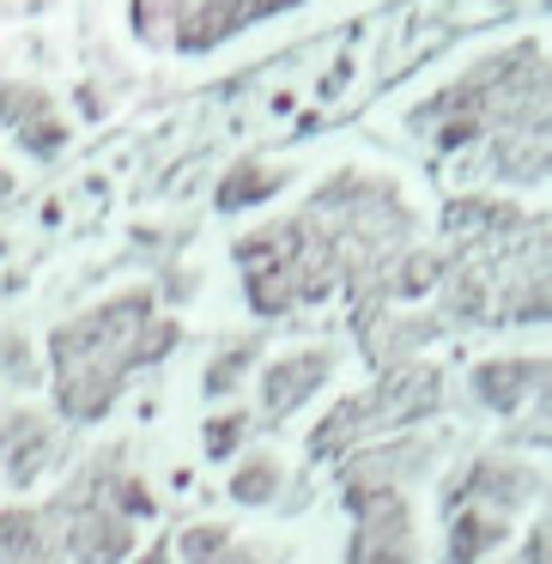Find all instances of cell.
Wrapping results in <instances>:
<instances>
[{
    "label": "cell",
    "instance_id": "1",
    "mask_svg": "<svg viewBox=\"0 0 552 564\" xmlns=\"http://www.w3.org/2000/svg\"><path fill=\"white\" fill-rule=\"evenodd\" d=\"M152 322V292H128L110 304L86 310L79 322H62L50 340L55 352V401L67 419L91 425L110 413L116 389L128 382V370L140 365V328Z\"/></svg>",
    "mask_w": 552,
    "mask_h": 564
},
{
    "label": "cell",
    "instance_id": "2",
    "mask_svg": "<svg viewBox=\"0 0 552 564\" xmlns=\"http://www.w3.org/2000/svg\"><path fill=\"white\" fill-rule=\"evenodd\" d=\"M443 394V377L431 365H389L370 394H353L340 401L316 431H310V449L316 455H346L365 431H389V425H407V419H425Z\"/></svg>",
    "mask_w": 552,
    "mask_h": 564
},
{
    "label": "cell",
    "instance_id": "3",
    "mask_svg": "<svg viewBox=\"0 0 552 564\" xmlns=\"http://www.w3.org/2000/svg\"><path fill=\"white\" fill-rule=\"evenodd\" d=\"M91 491H98V479L62 491V503H55L50 522H67L62 546H67V558H74V564H122L128 552H134V528H128L110 503L91 498Z\"/></svg>",
    "mask_w": 552,
    "mask_h": 564
},
{
    "label": "cell",
    "instance_id": "4",
    "mask_svg": "<svg viewBox=\"0 0 552 564\" xmlns=\"http://www.w3.org/2000/svg\"><path fill=\"white\" fill-rule=\"evenodd\" d=\"M431 455H437V437H401V443H377V449L346 455V467H340L346 503H353V510H365V503L401 498V486L425 474Z\"/></svg>",
    "mask_w": 552,
    "mask_h": 564
},
{
    "label": "cell",
    "instance_id": "5",
    "mask_svg": "<svg viewBox=\"0 0 552 564\" xmlns=\"http://www.w3.org/2000/svg\"><path fill=\"white\" fill-rule=\"evenodd\" d=\"M237 268H243L249 304H256L261 316L292 310L297 304V219L243 237V243H237Z\"/></svg>",
    "mask_w": 552,
    "mask_h": 564
},
{
    "label": "cell",
    "instance_id": "6",
    "mask_svg": "<svg viewBox=\"0 0 552 564\" xmlns=\"http://www.w3.org/2000/svg\"><path fill=\"white\" fill-rule=\"evenodd\" d=\"M419 540H413V510L401 498H382L358 510V534H353V558L346 564H413Z\"/></svg>",
    "mask_w": 552,
    "mask_h": 564
},
{
    "label": "cell",
    "instance_id": "7",
    "mask_svg": "<svg viewBox=\"0 0 552 564\" xmlns=\"http://www.w3.org/2000/svg\"><path fill=\"white\" fill-rule=\"evenodd\" d=\"M328 377H334V352H292V358H273V365L261 370V406H268V419L297 413V406H304Z\"/></svg>",
    "mask_w": 552,
    "mask_h": 564
},
{
    "label": "cell",
    "instance_id": "8",
    "mask_svg": "<svg viewBox=\"0 0 552 564\" xmlns=\"http://www.w3.org/2000/svg\"><path fill=\"white\" fill-rule=\"evenodd\" d=\"M474 171L491 183H540L546 176V134H491L474 152Z\"/></svg>",
    "mask_w": 552,
    "mask_h": 564
},
{
    "label": "cell",
    "instance_id": "9",
    "mask_svg": "<svg viewBox=\"0 0 552 564\" xmlns=\"http://www.w3.org/2000/svg\"><path fill=\"white\" fill-rule=\"evenodd\" d=\"M540 377H546L540 358H486V365H474L467 382H474L479 406H491V413H516V406L540 389Z\"/></svg>",
    "mask_w": 552,
    "mask_h": 564
},
{
    "label": "cell",
    "instance_id": "10",
    "mask_svg": "<svg viewBox=\"0 0 552 564\" xmlns=\"http://www.w3.org/2000/svg\"><path fill=\"white\" fill-rule=\"evenodd\" d=\"M0 449H7V479H13V486H31V479L50 467L55 437H50V425H43V419L13 413V419H0Z\"/></svg>",
    "mask_w": 552,
    "mask_h": 564
},
{
    "label": "cell",
    "instance_id": "11",
    "mask_svg": "<svg viewBox=\"0 0 552 564\" xmlns=\"http://www.w3.org/2000/svg\"><path fill=\"white\" fill-rule=\"evenodd\" d=\"M0 564H55L50 516H31V510L0 516Z\"/></svg>",
    "mask_w": 552,
    "mask_h": 564
},
{
    "label": "cell",
    "instance_id": "12",
    "mask_svg": "<svg viewBox=\"0 0 552 564\" xmlns=\"http://www.w3.org/2000/svg\"><path fill=\"white\" fill-rule=\"evenodd\" d=\"M504 534H510V516H491V510L455 516V528H450V558H443V564H474L479 552H486L491 540H504Z\"/></svg>",
    "mask_w": 552,
    "mask_h": 564
},
{
    "label": "cell",
    "instance_id": "13",
    "mask_svg": "<svg viewBox=\"0 0 552 564\" xmlns=\"http://www.w3.org/2000/svg\"><path fill=\"white\" fill-rule=\"evenodd\" d=\"M280 183H285L280 171H261V164H237V171L219 183V207H225V213H237V207H249V200H268Z\"/></svg>",
    "mask_w": 552,
    "mask_h": 564
},
{
    "label": "cell",
    "instance_id": "14",
    "mask_svg": "<svg viewBox=\"0 0 552 564\" xmlns=\"http://www.w3.org/2000/svg\"><path fill=\"white\" fill-rule=\"evenodd\" d=\"M273 491H280V462H273V455H249V462L231 474V498L237 503H273Z\"/></svg>",
    "mask_w": 552,
    "mask_h": 564
},
{
    "label": "cell",
    "instance_id": "15",
    "mask_svg": "<svg viewBox=\"0 0 552 564\" xmlns=\"http://www.w3.org/2000/svg\"><path fill=\"white\" fill-rule=\"evenodd\" d=\"M183 552H188V564H256L249 552L231 546V534H225V528H188Z\"/></svg>",
    "mask_w": 552,
    "mask_h": 564
},
{
    "label": "cell",
    "instance_id": "16",
    "mask_svg": "<svg viewBox=\"0 0 552 564\" xmlns=\"http://www.w3.org/2000/svg\"><path fill=\"white\" fill-rule=\"evenodd\" d=\"M249 358H256L249 346H231V352H219V358H213V365H207V394H231L237 382H243Z\"/></svg>",
    "mask_w": 552,
    "mask_h": 564
},
{
    "label": "cell",
    "instance_id": "17",
    "mask_svg": "<svg viewBox=\"0 0 552 564\" xmlns=\"http://www.w3.org/2000/svg\"><path fill=\"white\" fill-rule=\"evenodd\" d=\"M243 431H249V419L243 413H225V419H207V455H231L237 443H243Z\"/></svg>",
    "mask_w": 552,
    "mask_h": 564
},
{
    "label": "cell",
    "instance_id": "18",
    "mask_svg": "<svg viewBox=\"0 0 552 564\" xmlns=\"http://www.w3.org/2000/svg\"><path fill=\"white\" fill-rule=\"evenodd\" d=\"M522 564H546V534H540V528L528 534V552H522Z\"/></svg>",
    "mask_w": 552,
    "mask_h": 564
},
{
    "label": "cell",
    "instance_id": "19",
    "mask_svg": "<svg viewBox=\"0 0 552 564\" xmlns=\"http://www.w3.org/2000/svg\"><path fill=\"white\" fill-rule=\"evenodd\" d=\"M140 564H171V546H159V552H147Z\"/></svg>",
    "mask_w": 552,
    "mask_h": 564
}]
</instances>
